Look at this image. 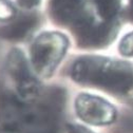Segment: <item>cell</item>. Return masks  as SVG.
Returning <instances> with one entry per match:
<instances>
[{
	"mask_svg": "<svg viewBox=\"0 0 133 133\" xmlns=\"http://www.w3.org/2000/svg\"><path fill=\"white\" fill-rule=\"evenodd\" d=\"M131 16L133 18V0H131Z\"/></svg>",
	"mask_w": 133,
	"mask_h": 133,
	"instance_id": "5bb4252c",
	"label": "cell"
},
{
	"mask_svg": "<svg viewBox=\"0 0 133 133\" xmlns=\"http://www.w3.org/2000/svg\"><path fill=\"white\" fill-rule=\"evenodd\" d=\"M36 24V16L26 15L0 29V36L8 40H20L26 37L35 29Z\"/></svg>",
	"mask_w": 133,
	"mask_h": 133,
	"instance_id": "ba28073f",
	"label": "cell"
},
{
	"mask_svg": "<svg viewBox=\"0 0 133 133\" xmlns=\"http://www.w3.org/2000/svg\"><path fill=\"white\" fill-rule=\"evenodd\" d=\"M52 12L57 20L73 25L86 15L84 0H53Z\"/></svg>",
	"mask_w": 133,
	"mask_h": 133,
	"instance_id": "52a82bcc",
	"label": "cell"
},
{
	"mask_svg": "<svg viewBox=\"0 0 133 133\" xmlns=\"http://www.w3.org/2000/svg\"><path fill=\"white\" fill-rule=\"evenodd\" d=\"M72 77L81 84L113 94H133V64L101 57L79 58L72 68Z\"/></svg>",
	"mask_w": 133,
	"mask_h": 133,
	"instance_id": "7a4b0ae2",
	"label": "cell"
},
{
	"mask_svg": "<svg viewBox=\"0 0 133 133\" xmlns=\"http://www.w3.org/2000/svg\"><path fill=\"white\" fill-rule=\"evenodd\" d=\"M79 117L91 125H108L115 119V109L108 102L96 96L81 94L75 103Z\"/></svg>",
	"mask_w": 133,
	"mask_h": 133,
	"instance_id": "5b68a950",
	"label": "cell"
},
{
	"mask_svg": "<svg viewBox=\"0 0 133 133\" xmlns=\"http://www.w3.org/2000/svg\"><path fill=\"white\" fill-rule=\"evenodd\" d=\"M98 16L103 21L113 22L118 10L117 0H94Z\"/></svg>",
	"mask_w": 133,
	"mask_h": 133,
	"instance_id": "9c48e42d",
	"label": "cell"
},
{
	"mask_svg": "<svg viewBox=\"0 0 133 133\" xmlns=\"http://www.w3.org/2000/svg\"><path fill=\"white\" fill-rule=\"evenodd\" d=\"M119 52L125 56H133V33H129L122 39Z\"/></svg>",
	"mask_w": 133,
	"mask_h": 133,
	"instance_id": "8fae6325",
	"label": "cell"
},
{
	"mask_svg": "<svg viewBox=\"0 0 133 133\" xmlns=\"http://www.w3.org/2000/svg\"><path fill=\"white\" fill-rule=\"evenodd\" d=\"M71 133H90V132L85 130V129L78 128V127H72L71 128Z\"/></svg>",
	"mask_w": 133,
	"mask_h": 133,
	"instance_id": "4fadbf2b",
	"label": "cell"
},
{
	"mask_svg": "<svg viewBox=\"0 0 133 133\" xmlns=\"http://www.w3.org/2000/svg\"><path fill=\"white\" fill-rule=\"evenodd\" d=\"M15 10L8 0H0V20L8 21L14 18Z\"/></svg>",
	"mask_w": 133,
	"mask_h": 133,
	"instance_id": "30bf717a",
	"label": "cell"
},
{
	"mask_svg": "<svg viewBox=\"0 0 133 133\" xmlns=\"http://www.w3.org/2000/svg\"><path fill=\"white\" fill-rule=\"evenodd\" d=\"M60 98L53 95L34 105L4 94L0 98V116L11 131L22 133H57Z\"/></svg>",
	"mask_w": 133,
	"mask_h": 133,
	"instance_id": "6da1fadb",
	"label": "cell"
},
{
	"mask_svg": "<svg viewBox=\"0 0 133 133\" xmlns=\"http://www.w3.org/2000/svg\"><path fill=\"white\" fill-rule=\"evenodd\" d=\"M69 41L60 33H42L31 48V62L41 77H50L65 54Z\"/></svg>",
	"mask_w": 133,
	"mask_h": 133,
	"instance_id": "3957f363",
	"label": "cell"
},
{
	"mask_svg": "<svg viewBox=\"0 0 133 133\" xmlns=\"http://www.w3.org/2000/svg\"><path fill=\"white\" fill-rule=\"evenodd\" d=\"M17 1L21 8L26 9V10L35 8L40 3V0H17Z\"/></svg>",
	"mask_w": 133,
	"mask_h": 133,
	"instance_id": "7c38bea8",
	"label": "cell"
},
{
	"mask_svg": "<svg viewBox=\"0 0 133 133\" xmlns=\"http://www.w3.org/2000/svg\"><path fill=\"white\" fill-rule=\"evenodd\" d=\"M6 68L9 74L15 81L16 89L20 98L31 103L38 98L40 87L37 79L33 75L24 55L18 50H12L8 57Z\"/></svg>",
	"mask_w": 133,
	"mask_h": 133,
	"instance_id": "277c9868",
	"label": "cell"
},
{
	"mask_svg": "<svg viewBox=\"0 0 133 133\" xmlns=\"http://www.w3.org/2000/svg\"><path fill=\"white\" fill-rule=\"evenodd\" d=\"M74 26L78 41L84 46L104 45L114 35L113 22H96L88 14H86Z\"/></svg>",
	"mask_w": 133,
	"mask_h": 133,
	"instance_id": "8992f818",
	"label": "cell"
}]
</instances>
